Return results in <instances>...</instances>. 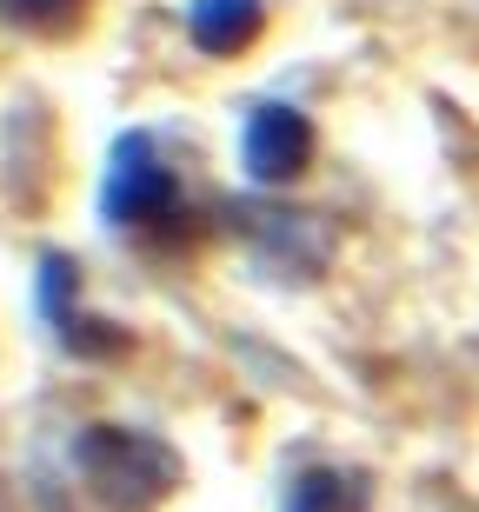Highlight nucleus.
Wrapping results in <instances>:
<instances>
[{
    "instance_id": "6",
    "label": "nucleus",
    "mask_w": 479,
    "mask_h": 512,
    "mask_svg": "<svg viewBox=\"0 0 479 512\" xmlns=\"http://www.w3.org/2000/svg\"><path fill=\"white\" fill-rule=\"evenodd\" d=\"M280 512H366V479L333 473V466H307V473L287 479Z\"/></svg>"
},
{
    "instance_id": "3",
    "label": "nucleus",
    "mask_w": 479,
    "mask_h": 512,
    "mask_svg": "<svg viewBox=\"0 0 479 512\" xmlns=\"http://www.w3.org/2000/svg\"><path fill=\"white\" fill-rule=\"evenodd\" d=\"M313 160V127L300 107H280V100H260L240 120V167H247L253 187H293Z\"/></svg>"
},
{
    "instance_id": "7",
    "label": "nucleus",
    "mask_w": 479,
    "mask_h": 512,
    "mask_svg": "<svg viewBox=\"0 0 479 512\" xmlns=\"http://www.w3.org/2000/svg\"><path fill=\"white\" fill-rule=\"evenodd\" d=\"M94 0H0V20L14 34H34V40H67L87 20Z\"/></svg>"
},
{
    "instance_id": "2",
    "label": "nucleus",
    "mask_w": 479,
    "mask_h": 512,
    "mask_svg": "<svg viewBox=\"0 0 479 512\" xmlns=\"http://www.w3.org/2000/svg\"><path fill=\"white\" fill-rule=\"evenodd\" d=\"M74 473L94 486V499L120 512L160 506L180 486V453L160 433H134V426H87L74 439Z\"/></svg>"
},
{
    "instance_id": "1",
    "label": "nucleus",
    "mask_w": 479,
    "mask_h": 512,
    "mask_svg": "<svg viewBox=\"0 0 479 512\" xmlns=\"http://www.w3.org/2000/svg\"><path fill=\"white\" fill-rule=\"evenodd\" d=\"M100 220L114 233H134L147 247H180L193 240V207L173 167L160 160L154 133H120L107 153V180H100Z\"/></svg>"
},
{
    "instance_id": "4",
    "label": "nucleus",
    "mask_w": 479,
    "mask_h": 512,
    "mask_svg": "<svg viewBox=\"0 0 479 512\" xmlns=\"http://www.w3.org/2000/svg\"><path fill=\"white\" fill-rule=\"evenodd\" d=\"M240 240H253L260 266L280 280H320V266L333 260V227H320L313 213L240 207Z\"/></svg>"
},
{
    "instance_id": "5",
    "label": "nucleus",
    "mask_w": 479,
    "mask_h": 512,
    "mask_svg": "<svg viewBox=\"0 0 479 512\" xmlns=\"http://www.w3.org/2000/svg\"><path fill=\"white\" fill-rule=\"evenodd\" d=\"M260 27H267V0H193L187 7V40L213 60L247 54Z\"/></svg>"
},
{
    "instance_id": "8",
    "label": "nucleus",
    "mask_w": 479,
    "mask_h": 512,
    "mask_svg": "<svg viewBox=\"0 0 479 512\" xmlns=\"http://www.w3.org/2000/svg\"><path fill=\"white\" fill-rule=\"evenodd\" d=\"M54 340L74 353V360H120L127 353V333H120L114 320H94V313H67V320L54 326Z\"/></svg>"
},
{
    "instance_id": "9",
    "label": "nucleus",
    "mask_w": 479,
    "mask_h": 512,
    "mask_svg": "<svg viewBox=\"0 0 479 512\" xmlns=\"http://www.w3.org/2000/svg\"><path fill=\"white\" fill-rule=\"evenodd\" d=\"M34 306H40V320H47V326H60L67 313H74V260H67V253H40Z\"/></svg>"
}]
</instances>
